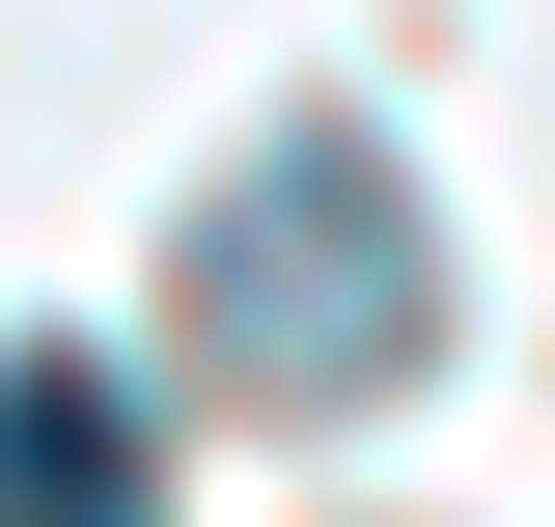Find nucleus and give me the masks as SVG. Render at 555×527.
<instances>
[{"mask_svg":"<svg viewBox=\"0 0 555 527\" xmlns=\"http://www.w3.org/2000/svg\"><path fill=\"white\" fill-rule=\"evenodd\" d=\"M167 306H195V361L250 416H361V389L444 361V222H416V167L361 112H278L250 167L167 222Z\"/></svg>","mask_w":555,"mask_h":527,"instance_id":"nucleus-1","label":"nucleus"},{"mask_svg":"<svg viewBox=\"0 0 555 527\" xmlns=\"http://www.w3.org/2000/svg\"><path fill=\"white\" fill-rule=\"evenodd\" d=\"M0 527H139V389L83 333H0Z\"/></svg>","mask_w":555,"mask_h":527,"instance_id":"nucleus-2","label":"nucleus"}]
</instances>
